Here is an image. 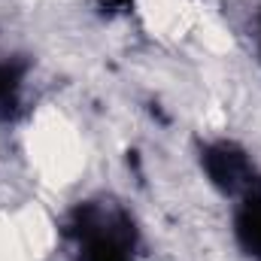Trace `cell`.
Listing matches in <instances>:
<instances>
[{"mask_svg":"<svg viewBox=\"0 0 261 261\" xmlns=\"http://www.w3.org/2000/svg\"><path fill=\"white\" fill-rule=\"evenodd\" d=\"M70 261H140V228L113 197L79 200L61 228Z\"/></svg>","mask_w":261,"mask_h":261,"instance_id":"obj_1","label":"cell"},{"mask_svg":"<svg viewBox=\"0 0 261 261\" xmlns=\"http://www.w3.org/2000/svg\"><path fill=\"white\" fill-rule=\"evenodd\" d=\"M197 167L206 179V186L222 195L225 200H237L246 195L255 182H261V167L252 152L231 140V137H213L197 143Z\"/></svg>","mask_w":261,"mask_h":261,"instance_id":"obj_2","label":"cell"},{"mask_svg":"<svg viewBox=\"0 0 261 261\" xmlns=\"http://www.w3.org/2000/svg\"><path fill=\"white\" fill-rule=\"evenodd\" d=\"M116 3H130V0H116Z\"/></svg>","mask_w":261,"mask_h":261,"instance_id":"obj_6","label":"cell"},{"mask_svg":"<svg viewBox=\"0 0 261 261\" xmlns=\"http://www.w3.org/2000/svg\"><path fill=\"white\" fill-rule=\"evenodd\" d=\"M252 37H255V55H258V61H261V3H258V9H255V15H252Z\"/></svg>","mask_w":261,"mask_h":261,"instance_id":"obj_5","label":"cell"},{"mask_svg":"<svg viewBox=\"0 0 261 261\" xmlns=\"http://www.w3.org/2000/svg\"><path fill=\"white\" fill-rule=\"evenodd\" d=\"M24 79H28V61L3 58L0 61V119H15L24 97Z\"/></svg>","mask_w":261,"mask_h":261,"instance_id":"obj_4","label":"cell"},{"mask_svg":"<svg viewBox=\"0 0 261 261\" xmlns=\"http://www.w3.org/2000/svg\"><path fill=\"white\" fill-rule=\"evenodd\" d=\"M231 234L246 258L261 261V182L231 200Z\"/></svg>","mask_w":261,"mask_h":261,"instance_id":"obj_3","label":"cell"}]
</instances>
